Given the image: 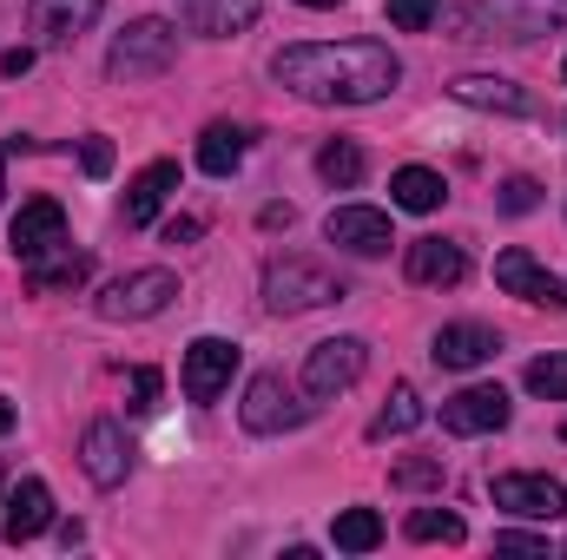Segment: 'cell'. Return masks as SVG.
I'll use <instances>...</instances> for the list:
<instances>
[{
    "label": "cell",
    "instance_id": "cell-1",
    "mask_svg": "<svg viewBox=\"0 0 567 560\" xmlns=\"http://www.w3.org/2000/svg\"><path fill=\"white\" fill-rule=\"evenodd\" d=\"M278 86H290L297 100H317V106H370V100H390L396 80H403V60L383 46V40H303V46H284L271 60Z\"/></svg>",
    "mask_w": 567,
    "mask_h": 560
},
{
    "label": "cell",
    "instance_id": "cell-2",
    "mask_svg": "<svg viewBox=\"0 0 567 560\" xmlns=\"http://www.w3.org/2000/svg\"><path fill=\"white\" fill-rule=\"evenodd\" d=\"M567 20V0H468L455 13L462 40H542Z\"/></svg>",
    "mask_w": 567,
    "mask_h": 560
},
{
    "label": "cell",
    "instance_id": "cell-3",
    "mask_svg": "<svg viewBox=\"0 0 567 560\" xmlns=\"http://www.w3.org/2000/svg\"><path fill=\"white\" fill-rule=\"evenodd\" d=\"M343 297H350V283L337 278L330 265H317V258H278L265 271V310H278V317L323 310V303H343Z\"/></svg>",
    "mask_w": 567,
    "mask_h": 560
},
{
    "label": "cell",
    "instance_id": "cell-4",
    "mask_svg": "<svg viewBox=\"0 0 567 560\" xmlns=\"http://www.w3.org/2000/svg\"><path fill=\"white\" fill-rule=\"evenodd\" d=\"M172 60H178V27H172V20H133V27L113 40L106 73H113L120 86H133V80H158V73H172Z\"/></svg>",
    "mask_w": 567,
    "mask_h": 560
},
{
    "label": "cell",
    "instance_id": "cell-5",
    "mask_svg": "<svg viewBox=\"0 0 567 560\" xmlns=\"http://www.w3.org/2000/svg\"><path fill=\"white\" fill-rule=\"evenodd\" d=\"M172 297H178V278H172V271H126V278H113L93 297V310H100L106 323H145V317H158Z\"/></svg>",
    "mask_w": 567,
    "mask_h": 560
},
{
    "label": "cell",
    "instance_id": "cell-6",
    "mask_svg": "<svg viewBox=\"0 0 567 560\" xmlns=\"http://www.w3.org/2000/svg\"><path fill=\"white\" fill-rule=\"evenodd\" d=\"M363 370H370V343L363 336H330L303 356V396H343Z\"/></svg>",
    "mask_w": 567,
    "mask_h": 560
},
{
    "label": "cell",
    "instance_id": "cell-7",
    "mask_svg": "<svg viewBox=\"0 0 567 560\" xmlns=\"http://www.w3.org/2000/svg\"><path fill=\"white\" fill-rule=\"evenodd\" d=\"M245 428L251 435H284V428H303L310 422V403H297V390L284 383V376H251V390H245Z\"/></svg>",
    "mask_w": 567,
    "mask_h": 560
},
{
    "label": "cell",
    "instance_id": "cell-8",
    "mask_svg": "<svg viewBox=\"0 0 567 560\" xmlns=\"http://www.w3.org/2000/svg\"><path fill=\"white\" fill-rule=\"evenodd\" d=\"M323 238H330L337 251H350V258H383V251L396 245L390 211H377V205H337V211L323 218Z\"/></svg>",
    "mask_w": 567,
    "mask_h": 560
},
{
    "label": "cell",
    "instance_id": "cell-9",
    "mask_svg": "<svg viewBox=\"0 0 567 560\" xmlns=\"http://www.w3.org/2000/svg\"><path fill=\"white\" fill-rule=\"evenodd\" d=\"M238 343H225V336H198L192 350H185V396L192 403H218L225 390H231V376H238Z\"/></svg>",
    "mask_w": 567,
    "mask_h": 560
},
{
    "label": "cell",
    "instance_id": "cell-10",
    "mask_svg": "<svg viewBox=\"0 0 567 560\" xmlns=\"http://www.w3.org/2000/svg\"><path fill=\"white\" fill-rule=\"evenodd\" d=\"M488 495H495V508H508V515H522V521H555L567 508V488L555 475H495Z\"/></svg>",
    "mask_w": 567,
    "mask_h": 560
},
{
    "label": "cell",
    "instance_id": "cell-11",
    "mask_svg": "<svg viewBox=\"0 0 567 560\" xmlns=\"http://www.w3.org/2000/svg\"><path fill=\"white\" fill-rule=\"evenodd\" d=\"M7 245H13L20 265L60 251V245H66V211H60V198H27L20 218H13V231H7Z\"/></svg>",
    "mask_w": 567,
    "mask_h": 560
},
{
    "label": "cell",
    "instance_id": "cell-12",
    "mask_svg": "<svg viewBox=\"0 0 567 560\" xmlns=\"http://www.w3.org/2000/svg\"><path fill=\"white\" fill-rule=\"evenodd\" d=\"M429 356H435V370H482V363L502 356V336L488 323H442Z\"/></svg>",
    "mask_w": 567,
    "mask_h": 560
},
{
    "label": "cell",
    "instance_id": "cell-13",
    "mask_svg": "<svg viewBox=\"0 0 567 560\" xmlns=\"http://www.w3.org/2000/svg\"><path fill=\"white\" fill-rule=\"evenodd\" d=\"M442 428L449 435H495V428H508V396L495 383H475V390L442 403Z\"/></svg>",
    "mask_w": 567,
    "mask_h": 560
},
{
    "label": "cell",
    "instance_id": "cell-14",
    "mask_svg": "<svg viewBox=\"0 0 567 560\" xmlns=\"http://www.w3.org/2000/svg\"><path fill=\"white\" fill-rule=\"evenodd\" d=\"M80 468H86L100 488H120V481H126V468H133L126 428H120V422H93V428L80 435Z\"/></svg>",
    "mask_w": 567,
    "mask_h": 560
},
{
    "label": "cell",
    "instance_id": "cell-15",
    "mask_svg": "<svg viewBox=\"0 0 567 560\" xmlns=\"http://www.w3.org/2000/svg\"><path fill=\"white\" fill-rule=\"evenodd\" d=\"M495 283H502L508 297H522V303H548V310L567 303V283L555 278V271H542L528 251H502V258H495Z\"/></svg>",
    "mask_w": 567,
    "mask_h": 560
},
{
    "label": "cell",
    "instance_id": "cell-16",
    "mask_svg": "<svg viewBox=\"0 0 567 560\" xmlns=\"http://www.w3.org/2000/svg\"><path fill=\"white\" fill-rule=\"evenodd\" d=\"M0 508H7V515H0V535H7L13 548L53 528V488H47V481H33V475H27V481H20Z\"/></svg>",
    "mask_w": 567,
    "mask_h": 560
},
{
    "label": "cell",
    "instance_id": "cell-17",
    "mask_svg": "<svg viewBox=\"0 0 567 560\" xmlns=\"http://www.w3.org/2000/svg\"><path fill=\"white\" fill-rule=\"evenodd\" d=\"M100 13H106V0H27V27H33L47 46H60V40H73V33H86Z\"/></svg>",
    "mask_w": 567,
    "mask_h": 560
},
{
    "label": "cell",
    "instance_id": "cell-18",
    "mask_svg": "<svg viewBox=\"0 0 567 560\" xmlns=\"http://www.w3.org/2000/svg\"><path fill=\"white\" fill-rule=\"evenodd\" d=\"M172 191H178V165H172V158H152L140 178L126 185V198H120V218L140 231V225H152V218H158V205H165Z\"/></svg>",
    "mask_w": 567,
    "mask_h": 560
},
{
    "label": "cell",
    "instance_id": "cell-19",
    "mask_svg": "<svg viewBox=\"0 0 567 560\" xmlns=\"http://www.w3.org/2000/svg\"><path fill=\"white\" fill-rule=\"evenodd\" d=\"M462 278H468L462 245H449V238H416V245H410V283L449 290V283H462Z\"/></svg>",
    "mask_w": 567,
    "mask_h": 560
},
{
    "label": "cell",
    "instance_id": "cell-20",
    "mask_svg": "<svg viewBox=\"0 0 567 560\" xmlns=\"http://www.w3.org/2000/svg\"><path fill=\"white\" fill-rule=\"evenodd\" d=\"M449 93H455L462 106H482V113H515V120H522V113H535V100H528L515 80H495V73H462Z\"/></svg>",
    "mask_w": 567,
    "mask_h": 560
},
{
    "label": "cell",
    "instance_id": "cell-21",
    "mask_svg": "<svg viewBox=\"0 0 567 560\" xmlns=\"http://www.w3.org/2000/svg\"><path fill=\"white\" fill-rule=\"evenodd\" d=\"M258 7L265 0H192L185 7V27L205 33V40H231V33H245L258 20Z\"/></svg>",
    "mask_w": 567,
    "mask_h": 560
},
{
    "label": "cell",
    "instance_id": "cell-22",
    "mask_svg": "<svg viewBox=\"0 0 567 560\" xmlns=\"http://www.w3.org/2000/svg\"><path fill=\"white\" fill-rule=\"evenodd\" d=\"M86 278H93V258L73 251V245H60V251H47V258L27 265V283H33L40 297H47V290H80Z\"/></svg>",
    "mask_w": 567,
    "mask_h": 560
},
{
    "label": "cell",
    "instance_id": "cell-23",
    "mask_svg": "<svg viewBox=\"0 0 567 560\" xmlns=\"http://www.w3.org/2000/svg\"><path fill=\"white\" fill-rule=\"evenodd\" d=\"M245 145H251V133H245V126H205V139H198V172L231 178V172L245 165Z\"/></svg>",
    "mask_w": 567,
    "mask_h": 560
},
{
    "label": "cell",
    "instance_id": "cell-24",
    "mask_svg": "<svg viewBox=\"0 0 567 560\" xmlns=\"http://www.w3.org/2000/svg\"><path fill=\"white\" fill-rule=\"evenodd\" d=\"M390 198H396L403 211H435V205L449 198V185H442V172H429V165H403V172L390 178Z\"/></svg>",
    "mask_w": 567,
    "mask_h": 560
},
{
    "label": "cell",
    "instance_id": "cell-25",
    "mask_svg": "<svg viewBox=\"0 0 567 560\" xmlns=\"http://www.w3.org/2000/svg\"><path fill=\"white\" fill-rule=\"evenodd\" d=\"M330 541H337L343 554H377V548H383V515H377V508H343L337 528H330Z\"/></svg>",
    "mask_w": 567,
    "mask_h": 560
},
{
    "label": "cell",
    "instance_id": "cell-26",
    "mask_svg": "<svg viewBox=\"0 0 567 560\" xmlns=\"http://www.w3.org/2000/svg\"><path fill=\"white\" fill-rule=\"evenodd\" d=\"M416 422H423V396H416L410 383H396V390H390V403H383V409H377V422H370V442H390V435H410Z\"/></svg>",
    "mask_w": 567,
    "mask_h": 560
},
{
    "label": "cell",
    "instance_id": "cell-27",
    "mask_svg": "<svg viewBox=\"0 0 567 560\" xmlns=\"http://www.w3.org/2000/svg\"><path fill=\"white\" fill-rule=\"evenodd\" d=\"M317 178H323V185H337V191L363 185V145H357V139H330L323 152H317Z\"/></svg>",
    "mask_w": 567,
    "mask_h": 560
},
{
    "label": "cell",
    "instance_id": "cell-28",
    "mask_svg": "<svg viewBox=\"0 0 567 560\" xmlns=\"http://www.w3.org/2000/svg\"><path fill=\"white\" fill-rule=\"evenodd\" d=\"M403 528H410V541H442V548H462V541H468L462 515H449V508H416Z\"/></svg>",
    "mask_w": 567,
    "mask_h": 560
},
{
    "label": "cell",
    "instance_id": "cell-29",
    "mask_svg": "<svg viewBox=\"0 0 567 560\" xmlns=\"http://www.w3.org/2000/svg\"><path fill=\"white\" fill-rule=\"evenodd\" d=\"M528 390L548 396V403H567V356H535L528 363Z\"/></svg>",
    "mask_w": 567,
    "mask_h": 560
},
{
    "label": "cell",
    "instance_id": "cell-30",
    "mask_svg": "<svg viewBox=\"0 0 567 560\" xmlns=\"http://www.w3.org/2000/svg\"><path fill=\"white\" fill-rule=\"evenodd\" d=\"M390 488H442V455H410L390 468Z\"/></svg>",
    "mask_w": 567,
    "mask_h": 560
},
{
    "label": "cell",
    "instance_id": "cell-31",
    "mask_svg": "<svg viewBox=\"0 0 567 560\" xmlns=\"http://www.w3.org/2000/svg\"><path fill=\"white\" fill-rule=\"evenodd\" d=\"M158 390H165V383H158V370H152V363H140V370L126 376V396H133L126 409H133V416H152V409H158Z\"/></svg>",
    "mask_w": 567,
    "mask_h": 560
},
{
    "label": "cell",
    "instance_id": "cell-32",
    "mask_svg": "<svg viewBox=\"0 0 567 560\" xmlns=\"http://www.w3.org/2000/svg\"><path fill=\"white\" fill-rule=\"evenodd\" d=\"M435 13H442V0H390V27H403V33H429Z\"/></svg>",
    "mask_w": 567,
    "mask_h": 560
},
{
    "label": "cell",
    "instance_id": "cell-33",
    "mask_svg": "<svg viewBox=\"0 0 567 560\" xmlns=\"http://www.w3.org/2000/svg\"><path fill=\"white\" fill-rule=\"evenodd\" d=\"M495 205H502V211H508V218H528V211H535V205H542V185H535V178H508V185H502V198H495Z\"/></svg>",
    "mask_w": 567,
    "mask_h": 560
},
{
    "label": "cell",
    "instance_id": "cell-34",
    "mask_svg": "<svg viewBox=\"0 0 567 560\" xmlns=\"http://www.w3.org/2000/svg\"><path fill=\"white\" fill-rule=\"evenodd\" d=\"M80 165H86V172H93V178H106V172H113V145L100 139V133H93V139L80 145Z\"/></svg>",
    "mask_w": 567,
    "mask_h": 560
},
{
    "label": "cell",
    "instance_id": "cell-35",
    "mask_svg": "<svg viewBox=\"0 0 567 560\" xmlns=\"http://www.w3.org/2000/svg\"><path fill=\"white\" fill-rule=\"evenodd\" d=\"M495 554H548V535H495Z\"/></svg>",
    "mask_w": 567,
    "mask_h": 560
},
{
    "label": "cell",
    "instance_id": "cell-36",
    "mask_svg": "<svg viewBox=\"0 0 567 560\" xmlns=\"http://www.w3.org/2000/svg\"><path fill=\"white\" fill-rule=\"evenodd\" d=\"M27 66H33V46H7V53H0V73H7V80H20Z\"/></svg>",
    "mask_w": 567,
    "mask_h": 560
},
{
    "label": "cell",
    "instance_id": "cell-37",
    "mask_svg": "<svg viewBox=\"0 0 567 560\" xmlns=\"http://www.w3.org/2000/svg\"><path fill=\"white\" fill-rule=\"evenodd\" d=\"M198 231H205V225H198V218H172V225H165V245H192V238H198Z\"/></svg>",
    "mask_w": 567,
    "mask_h": 560
},
{
    "label": "cell",
    "instance_id": "cell-38",
    "mask_svg": "<svg viewBox=\"0 0 567 560\" xmlns=\"http://www.w3.org/2000/svg\"><path fill=\"white\" fill-rule=\"evenodd\" d=\"M13 422H20V416H13V403H7V396H0V435H7V428H13Z\"/></svg>",
    "mask_w": 567,
    "mask_h": 560
},
{
    "label": "cell",
    "instance_id": "cell-39",
    "mask_svg": "<svg viewBox=\"0 0 567 560\" xmlns=\"http://www.w3.org/2000/svg\"><path fill=\"white\" fill-rule=\"evenodd\" d=\"M0 191H7V145H0Z\"/></svg>",
    "mask_w": 567,
    "mask_h": 560
},
{
    "label": "cell",
    "instance_id": "cell-40",
    "mask_svg": "<svg viewBox=\"0 0 567 560\" xmlns=\"http://www.w3.org/2000/svg\"><path fill=\"white\" fill-rule=\"evenodd\" d=\"M297 7H343V0H297Z\"/></svg>",
    "mask_w": 567,
    "mask_h": 560
},
{
    "label": "cell",
    "instance_id": "cell-41",
    "mask_svg": "<svg viewBox=\"0 0 567 560\" xmlns=\"http://www.w3.org/2000/svg\"><path fill=\"white\" fill-rule=\"evenodd\" d=\"M0 495H7V462H0Z\"/></svg>",
    "mask_w": 567,
    "mask_h": 560
},
{
    "label": "cell",
    "instance_id": "cell-42",
    "mask_svg": "<svg viewBox=\"0 0 567 560\" xmlns=\"http://www.w3.org/2000/svg\"><path fill=\"white\" fill-rule=\"evenodd\" d=\"M561 435H567V422H561Z\"/></svg>",
    "mask_w": 567,
    "mask_h": 560
}]
</instances>
